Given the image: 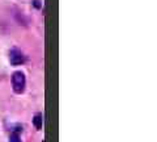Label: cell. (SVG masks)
<instances>
[{"instance_id": "obj_2", "label": "cell", "mask_w": 157, "mask_h": 142, "mask_svg": "<svg viewBox=\"0 0 157 142\" xmlns=\"http://www.w3.org/2000/svg\"><path fill=\"white\" fill-rule=\"evenodd\" d=\"M9 61H11V65L13 66H18V65H22L25 62V55L21 53V50L18 49H12L9 51Z\"/></svg>"}, {"instance_id": "obj_4", "label": "cell", "mask_w": 157, "mask_h": 142, "mask_svg": "<svg viewBox=\"0 0 157 142\" xmlns=\"http://www.w3.org/2000/svg\"><path fill=\"white\" fill-rule=\"evenodd\" d=\"M9 142H21V140H20L18 134H12L11 138H9Z\"/></svg>"}, {"instance_id": "obj_1", "label": "cell", "mask_w": 157, "mask_h": 142, "mask_svg": "<svg viewBox=\"0 0 157 142\" xmlns=\"http://www.w3.org/2000/svg\"><path fill=\"white\" fill-rule=\"evenodd\" d=\"M25 84H26V80H25V75H24V72L14 71L13 75H12L13 91L16 92V94H22V92L25 91Z\"/></svg>"}, {"instance_id": "obj_3", "label": "cell", "mask_w": 157, "mask_h": 142, "mask_svg": "<svg viewBox=\"0 0 157 142\" xmlns=\"http://www.w3.org/2000/svg\"><path fill=\"white\" fill-rule=\"evenodd\" d=\"M33 124L38 130H41L42 125H43V116L41 113H37L36 116H34V119H33Z\"/></svg>"}, {"instance_id": "obj_5", "label": "cell", "mask_w": 157, "mask_h": 142, "mask_svg": "<svg viewBox=\"0 0 157 142\" xmlns=\"http://www.w3.org/2000/svg\"><path fill=\"white\" fill-rule=\"evenodd\" d=\"M33 6L36 7L37 9H39V8H42V3L39 2V0H34V2H33Z\"/></svg>"}]
</instances>
